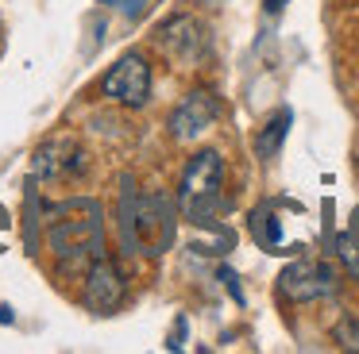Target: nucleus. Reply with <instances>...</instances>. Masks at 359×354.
<instances>
[{
	"label": "nucleus",
	"mask_w": 359,
	"mask_h": 354,
	"mask_svg": "<svg viewBox=\"0 0 359 354\" xmlns=\"http://www.w3.org/2000/svg\"><path fill=\"white\" fill-rule=\"evenodd\" d=\"M251 235L259 239V243L266 246V250H278L282 246V231H278V215H271V208H259L255 215H251Z\"/></svg>",
	"instance_id": "nucleus-12"
},
{
	"label": "nucleus",
	"mask_w": 359,
	"mask_h": 354,
	"mask_svg": "<svg viewBox=\"0 0 359 354\" xmlns=\"http://www.w3.org/2000/svg\"><path fill=\"white\" fill-rule=\"evenodd\" d=\"M81 281H86V297L81 300H86V308L97 312V316H112L128 297V277L109 254H101V258L89 262V269L81 274Z\"/></svg>",
	"instance_id": "nucleus-6"
},
{
	"label": "nucleus",
	"mask_w": 359,
	"mask_h": 354,
	"mask_svg": "<svg viewBox=\"0 0 359 354\" xmlns=\"http://www.w3.org/2000/svg\"><path fill=\"white\" fill-rule=\"evenodd\" d=\"M336 343H340L344 351H359V323L351 320V316L336 323Z\"/></svg>",
	"instance_id": "nucleus-13"
},
{
	"label": "nucleus",
	"mask_w": 359,
	"mask_h": 354,
	"mask_svg": "<svg viewBox=\"0 0 359 354\" xmlns=\"http://www.w3.org/2000/svg\"><path fill=\"white\" fill-rule=\"evenodd\" d=\"M89 169V158L74 139H50L35 154V177H78Z\"/></svg>",
	"instance_id": "nucleus-9"
},
{
	"label": "nucleus",
	"mask_w": 359,
	"mask_h": 354,
	"mask_svg": "<svg viewBox=\"0 0 359 354\" xmlns=\"http://www.w3.org/2000/svg\"><path fill=\"white\" fill-rule=\"evenodd\" d=\"M178 227V212L166 197H135V246L140 254H163Z\"/></svg>",
	"instance_id": "nucleus-5"
},
{
	"label": "nucleus",
	"mask_w": 359,
	"mask_h": 354,
	"mask_svg": "<svg viewBox=\"0 0 359 354\" xmlns=\"http://www.w3.org/2000/svg\"><path fill=\"white\" fill-rule=\"evenodd\" d=\"M8 227V212H4V208H0V231Z\"/></svg>",
	"instance_id": "nucleus-16"
},
{
	"label": "nucleus",
	"mask_w": 359,
	"mask_h": 354,
	"mask_svg": "<svg viewBox=\"0 0 359 354\" xmlns=\"http://www.w3.org/2000/svg\"><path fill=\"white\" fill-rule=\"evenodd\" d=\"M101 97L124 108H143L151 100V62L140 50L120 54L101 77Z\"/></svg>",
	"instance_id": "nucleus-3"
},
{
	"label": "nucleus",
	"mask_w": 359,
	"mask_h": 354,
	"mask_svg": "<svg viewBox=\"0 0 359 354\" xmlns=\"http://www.w3.org/2000/svg\"><path fill=\"white\" fill-rule=\"evenodd\" d=\"M220 281H224L228 289H232V297L243 304V292H240V285H236V274H232V269H220Z\"/></svg>",
	"instance_id": "nucleus-14"
},
{
	"label": "nucleus",
	"mask_w": 359,
	"mask_h": 354,
	"mask_svg": "<svg viewBox=\"0 0 359 354\" xmlns=\"http://www.w3.org/2000/svg\"><path fill=\"white\" fill-rule=\"evenodd\" d=\"M282 4H286V0H266V12H282Z\"/></svg>",
	"instance_id": "nucleus-15"
},
{
	"label": "nucleus",
	"mask_w": 359,
	"mask_h": 354,
	"mask_svg": "<svg viewBox=\"0 0 359 354\" xmlns=\"http://www.w3.org/2000/svg\"><path fill=\"white\" fill-rule=\"evenodd\" d=\"M47 250L62 274H86L89 262L104 254V223L97 200H66L50 212Z\"/></svg>",
	"instance_id": "nucleus-1"
},
{
	"label": "nucleus",
	"mask_w": 359,
	"mask_h": 354,
	"mask_svg": "<svg viewBox=\"0 0 359 354\" xmlns=\"http://www.w3.org/2000/svg\"><path fill=\"white\" fill-rule=\"evenodd\" d=\"M217 115H220V100L212 97L209 89H194L170 112V123H166V127H170V135L178 139V143H194V139H201L205 131L217 123Z\"/></svg>",
	"instance_id": "nucleus-7"
},
{
	"label": "nucleus",
	"mask_w": 359,
	"mask_h": 354,
	"mask_svg": "<svg viewBox=\"0 0 359 354\" xmlns=\"http://www.w3.org/2000/svg\"><path fill=\"white\" fill-rule=\"evenodd\" d=\"M155 43L163 46L170 58L194 62V58L205 54V27L194 20V15H174V20H166L163 27H158Z\"/></svg>",
	"instance_id": "nucleus-8"
},
{
	"label": "nucleus",
	"mask_w": 359,
	"mask_h": 354,
	"mask_svg": "<svg viewBox=\"0 0 359 354\" xmlns=\"http://www.w3.org/2000/svg\"><path fill=\"white\" fill-rule=\"evenodd\" d=\"M336 289H340V274H336L328 262L302 258V262H290V266L278 274V292L286 300H294V304L336 297Z\"/></svg>",
	"instance_id": "nucleus-4"
},
{
	"label": "nucleus",
	"mask_w": 359,
	"mask_h": 354,
	"mask_svg": "<svg viewBox=\"0 0 359 354\" xmlns=\"http://www.w3.org/2000/svg\"><path fill=\"white\" fill-rule=\"evenodd\" d=\"M101 4H116V0H101Z\"/></svg>",
	"instance_id": "nucleus-18"
},
{
	"label": "nucleus",
	"mask_w": 359,
	"mask_h": 354,
	"mask_svg": "<svg viewBox=\"0 0 359 354\" xmlns=\"http://www.w3.org/2000/svg\"><path fill=\"white\" fill-rule=\"evenodd\" d=\"M286 131H290V108H282V112L274 115L263 131H259V139H255L259 158H274V154H278V146H282V139H286Z\"/></svg>",
	"instance_id": "nucleus-10"
},
{
	"label": "nucleus",
	"mask_w": 359,
	"mask_h": 354,
	"mask_svg": "<svg viewBox=\"0 0 359 354\" xmlns=\"http://www.w3.org/2000/svg\"><path fill=\"white\" fill-rule=\"evenodd\" d=\"M332 250L340 258V266L348 269L351 281H359V227H348L332 239Z\"/></svg>",
	"instance_id": "nucleus-11"
},
{
	"label": "nucleus",
	"mask_w": 359,
	"mask_h": 354,
	"mask_svg": "<svg viewBox=\"0 0 359 354\" xmlns=\"http://www.w3.org/2000/svg\"><path fill=\"white\" fill-rule=\"evenodd\" d=\"M351 227H359V208H355V212H351Z\"/></svg>",
	"instance_id": "nucleus-17"
},
{
	"label": "nucleus",
	"mask_w": 359,
	"mask_h": 354,
	"mask_svg": "<svg viewBox=\"0 0 359 354\" xmlns=\"http://www.w3.org/2000/svg\"><path fill=\"white\" fill-rule=\"evenodd\" d=\"M178 208L189 223L205 227L224 208V158L217 150H197L178 181Z\"/></svg>",
	"instance_id": "nucleus-2"
}]
</instances>
